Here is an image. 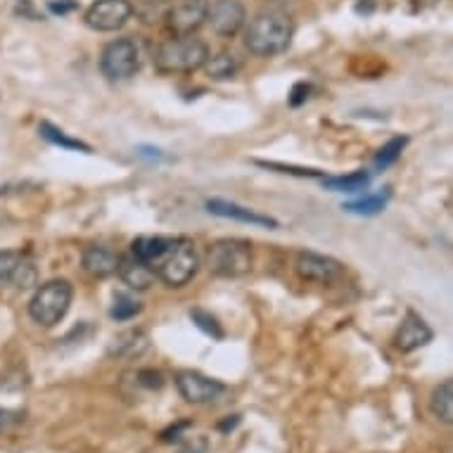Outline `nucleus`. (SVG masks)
Listing matches in <instances>:
<instances>
[{
    "label": "nucleus",
    "mask_w": 453,
    "mask_h": 453,
    "mask_svg": "<svg viewBox=\"0 0 453 453\" xmlns=\"http://www.w3.org/2000/svg\"><path fill=\"white\" fill-rule=\"evenodd\" d=\"M295 27L292 19L280 10H268L254 17L245 29L247 50L257 58H273L288 50Z\"/></svg>",
    "instance_id": "obj_1"
},
{
    "label": "nucleus",
    "mask_w": 453,
    "mask_h": 453,
    "mask_svg": "<svg viewBox=\"0 0 453 453\" xmlns=\"http://www.w3.org/2000/svg\"><path fill=\"white\" fill-rule=\"evenodd\" d=\"M209 60V48L204 41L193 36H176L157 48L155 67L162 74H188L204 67Z\"/></svg>",
    "instance_id": "obj_2"
},
{
    "label": "nucleus",
    "mask_w": 453,
    "mask_h": 453,
    "mask_svg": "<svg viewBox=\"0 0 453 453\" xmlns=\"http://www.w3.org/2000/svg\"><path fill=\"white\" fill-rule=\"evenodd\" d=\"M74 299V288L67 280H50L41 285L29 302V316L43 327L58 326L67 316Z\"/></svg>",
    "instance_id": "obj_3"
},
{
    "label": "nucleus",
    "mask_w": 453,
    "mask_h": 453,
    "mask_svg": "<svg viewBox=\"0 0 453 453\" xmlns=\"http://www.w3.org/2000/svg\"><path fill=\"white\" fill-rule=\"evenodd\" d=\"M252 245L245 240H219L207 257L209 273L216 278H240L252 271Z\"/></svg>",
    "instance_id": "obj_4"
},
{
    "label": "nucleus",
    "mask_w": 453,
    "mask_h": 453,
    "mask_svg": "<svg viewBox=\"0 0 453 453\" xmlns=\"http://www.w3.org/2000/svg\"><path fill=\"white\" fill-rule=\"evenodd\" d=\"M197 268H200V257L195 252L193 242L186 238H176L172 252L157 266V278L169 288H183L193 280Z\"/></svg>",
    "instance_id": "obj_5"
},
{
    "label": "nucleus",
    "mask_w": 453,
    "mask_h": 453,
    "mask_svg": "<svg viewBox=\"0 0 453 453\" xmlns=\"http://www.w3.org/2000/svg\"><path fill=\"white\" fill-rule=\"evenodd\" d=\"M100 69L110 81H128L141 69V52L131 38H117L104 45L100 55Z\"/></svg>",
    "instance_id": "obj_6"
},
{
    "label": "nucleus",
    "mask_w": 453,
    "mask_h": 453,
    "mask_svg": "<svg viewBox=\"0 0 453 453\" xmlns=\"http://www.w3.org/2000/svg\"><path fill=\"white\" fill-rule=\"evenodd\" d=\"M176 387L179 394L188 403H214L228 392V387L214 378H207L197 371H180L176 375Z\"/></svg>",
    "instance_id": "obj_7"
},
{
    "label": "nucleus",
    "mask_w": 453,
    "mask_h": 453,
    "mask_svg": "<svg viewBox=\"0 0 453 453\" xmlns=\"http://www.w3.org/2000/svg\"><path fill=\"white\" fill-rule=\"evenodd\" d=\"M134 15V5L128 0H96L88 10H86V24L93 31H117L131 19Z\"/></svg>",
    "instance_id": "obj_8"
},
{
    "label": "nucleus",
    "mask_w": 453,
    "mask_h": 453,
    "mask_svg": "<svg viewBox=\"0 0 453 453\" xmlns=\"http://www.w3.org/2000/svg\"><path fill=\"white\" fill-rule=\"evenodd\" d=\"M209 0H179L166 12V27L173 36H193L207 22Z\"/></svg>",
    "instance_id": "obj_9"
},
{
    "label": "nucleus",
    "mask_w": 453,
    "mask_h": 453,
    "mask_svg": "<svg viewBox=\"0 0 453 453\" xmlns=\"http://www.w3.org/2000/svg\"><path fill=\"white\" fill-rule=\"evenodd\" d=\"M245 5L240 0H214L207 8V22L221 38H233L245 27Z\"/></svg>",
    "instance_id": "obj_10"
},
{
    "label": "nucleus",
    "mask_w": 453,
    "mask_h": 453,
    "mask_svg": "<svg viewBox=\"0 0 453 453\" xmlns=\"http://www.w3.org/2000/svg\"><path fill=\"white\" fill-rule=\"evenodd\" d=\"M297 273L309 282H320V285H330V282L340 280L344 275V266L333 257L316 252H299L297 254Z\"/></svg>",
    "instance_id": "obj_11"
},
{
    "label": "nucleus",
    "mask_w": 453,
    "mask_h": 453,
    "mask_svg": "<svg viewBox=\"0 0 453 453\" xmlns=\"http://www.w3.org/2000/svg\"><path fill=\"white\" fill-rule=\"evenodd\" d=\"M432 337H434L432 327L416 311H406V319H403L399 333L394 337V342H396V349L403 351V354H411V351L430 344Z\"/></svg>",
    "instance_id": "obj_12"
},
{
    "label": "nucleus",
    "mask_w": 453,
    "mask_h": 453,
    "mask_svg": "<svg viewBox=\"0 0 453 453\" xmlns=\"http://www.w3.org/2000/svg\"><path fill=\"white\" fill-rule=\"evenodd\" d=\"M207 211L214 216H221V219H233V221L250 223V226L278 228V221H275V219H271V216H264V214H257V211H252V209H247V207H240V204H235V202L209 200Z\"/></svg>",
    "instance_id": "obj_13"
},
{
    "label": "nucleus",
    "mask_w": 453,
    "mask_h": 453,
    "mask_svg": "<svg viewBox=\"0 0 453 453\" xmlns=\"http://www.w3.org/2000/svg\"><path fill=\"white\" fill-rule=\"evenodd\" d=\"M117 273L124 282H127L131 290H148L150 285H155L157 273L155 268L148 266L145 261H141L134 254H127V257H119V266H117Z\"/></svg>",
    "instance_id": "obj_14"
},
{
    "label": "nucleus",
    "mask_w": 453,
    "mask_h": 453,
    "mask_svg": "<svg viewBox=\"0 0 453 453\" xmlns=\"http://www.w3.org/2000/svg\"><path fill=\"white\" fill-rule=\"evenodd\" d=\"M176 245V238H164V235H142V238L134 240L131 245V254L145 261L148 266L155 268L166 259V254L172 252V247Z\"/></svg>",
    "instance_id": "obj_15"
},
{
    "label": "nucleus",
    "mask_w": 453,
    "mask_h": 453,
    "mask_svg": "<svg viewBox=\"0 0 453 453\" xmlns=\"http://www.w3.org/2000/svg\"><path fill=\"white\" fill-rule=\"evenodd\" d=\"M83 271L93 278H110V275L117 273V266H119V257L107 250V247H88L83 252Z\"/></svg>",
    "instance_id": "obj_16"
},
{
    "label": "nucleus",
    "mask_w": 453,
    "mask_h": 453,
    "mask_svg": "<svg viewBox=\"0 0 453 453\" xmlns=\"http://www.w3.org/2000/svg\"><path fill=\"white\" fill-rule=\"evenodd\" d=\"M150 342L148 334L142 330H127V333L117 334L110 344V357L119 358H138L148 351Z\"/></svg>",
    "instance_id": "obj_17"
},
{
    "label": "nucleus",
    "mask_w": 453,
    "mask_h": 453,
    "mask_svg": "<svg viewBox=\"0 0 453 453\" xmlns=\"http://www.w3.org/2000/svg\"><path fill=\"white\" fill-rule=\"evenodd\" d=\"M430 409L434 413L437 420H441L444 425L453 423V382L451 380H444L441 385L434 387L430 399Z\"/></svg>",
    "instance_id": "obj_18"
},
{
    "label": "nucleus",
    "mask_w": 453,
    "mask_h": 453,
    "mask_svg": "<svg viewBox=\"0 0 453 453\" xmlns=\"http://www.w3.org/2000/svg\"><path fill=\"white\" fill-rule=\"evenodd\" d=\"M204 69H207V74L216 81H223V79H233V76L240 72V60L233 55V52L223 50L216 52L214 58L209 55V60L204 62Z\"/></svg>",
    "instance_id": "obj_19"
},
{
    "label": "nucleus",
    "mask_w": 453,
    "mask_h": 453,
    "mask_svg": "<svg viewBox=\"0 0 453 453\" xmlns=\"http://www.w3.org/2000/svg\"><path fill=\"white\" fill-rule=\"evenodd\" d=\"M38 134H41V138H45L48 142H52V145H60V148L65 150H76V152H93V148L90 145H86L83 141H76V138H69L62 128L52 127V124H48V121H43L41 124V128H38Z\"/></svg>",
    "instance_id": "obj_20"
},
{
    "label": "nucleus",
    "mask_w": 453,
    "mask_h": 453,
    "mask_svg": "<svg viewBox=\"0 0 453 453\" xmlns=\"http://www.w3.org/2000/svg\"><path fill=\"white\" fill-rule=\"evenodd\" d=\"M371 183V176L364 172H354L349 176H333V179L323 180V186L333 193H358Z\"/></svg>",
    "instance_id": "obj_21"
},
{
    "label": "nucleus",
    "mask_w": 453,
    "mask_h": 453,
    "mask_svg": "<svg viewBox=\"0 0 453 453\" xmlns=\"http://www.w3.org/2000/svg\"><path fill=\"white\" fill-rule=\"evenodd\" d=\"M387 200H389V195H368L364 200L349 202V204H344V211H349V214H358V216H375L380 214L382 209L387 207Z\"/></svg>",
    "instance_id": "obj_22"
},
{
    "label": "nucleus",
    "mask_w": 453,
    "mask_h": 453,
    "mask_svg": "<svg viewBox=\"0 0 453 453\" xmlns=\"http://www.w3.org/2000/svg\"><path fill=\"white\" fill-rule=\"evenodd\" d=\"M406 145H409V138H406V135H402V138H392L387 145H382L378 155H375V169L382 172L387 166H392V164L402 157Z\"/></svg>",
    "instance_id": "obj_23"
},
{
    "label": "nucleus",
    "mask_w": 453,
    "mask_h": 453,
    "mask_svg": "<svg viewBox=\"0 0 453 453\" xmlns=\"http://www.w3.org/2000/svg\"><path fill=\"white\" fill-rule=\"evenodd\" d=\"M24 257L17 252H0V290L8 288V285H15V278L19 273V266H22Z\"/></svg>",
    "instance_id": "obj_24"
},
{
    "label": "nucleus",
    "mask_w": 453,
    "mask_h": 453,
    "mask_svg": "<svg viewBox=\"0 0 453 453\" xmlns=\"http://www.w3.org/2000/svg\"><path fill=\"white\" fill-rule=\"evenodd\" d=\"M141 309L142 304L138 299L128 297V295H117V297H114V306H111V319L128 320L134 319V316H138Z\"/></svg>",
    "instance_id": "obj_25"
},
{
    "label": "nucleus",
    "mask_w": 453,
    "mask_h": 453,
    "mask_svg": "<svg viewBox=\"0 0 453 453\" xmlns=\"http://www.w3.org/2000/svg\"><path fill=\"white\" fill-rule=\"evenodd\" d=\"M190 316H193L195 326L200 327V330H204V333L211 334V337H216V340H221L223 330H221V326L216 323L214 316H209V313L202 311V309H195V311H190Z\"/></svg>",
    "instance_id": "obj_26"
},
{
    "label": "nucleus",
    "mask_w": 453,
    "mask_h": 453,
    "mask_svg": "<svg viewBox=\"0 0 453 453\" xmlns=\"http://www.w3.org/2000/svg\"><path fill=\"white\" fill-rule=\"evenodd\" d=\"M138 382L142 387H148V389H159L164 385V378L162 372L157 371H141L138 372Z\"/></svg>",
    "instance_id": "obj_27"
},
{
    "label": "nucleus",
    "mask_w": 453,
    "mask_h": 453,
    "mask_svg": "<svg viewBox=\"0 0 453 453\" xmlns=\"http://www.w3.org/2000/svg\"><path fill=\"white\" fill-rule=\"evenodd\" d=\"M17 423H19V413H17V411L0 409V434H3V432H8L10 427Z\"/></svg>",
    "instance_id": "obj_28"
},
{
    "label": "nucleus",
    "mask_w": 453,
    "mask_h": 453,
    "mask_svg": "<svg viewBox=\"0 0 453 453\" xmlns=\"http://www.w3.org/2000/svg\"><path fill=\"white\" fill-rule=\"evenodd\" d=\"M409 3H411V5H416V8L425 10V8H434L439 0H409Z\"/></svg>",
    "instance_id": "obj_29"
}]
</instances>
